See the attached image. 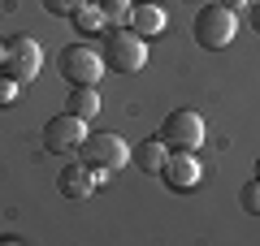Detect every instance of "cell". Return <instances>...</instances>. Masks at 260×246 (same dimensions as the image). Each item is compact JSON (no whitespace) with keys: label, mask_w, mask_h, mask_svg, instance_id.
Instances as JSON below:
<instances>
[{"label":"cell","mask_w":260,"mask_h":246,"mask_svg":"<svg viewBox=\"0 0 260 246\" xmlns=\"http://www.w3.org/2000/svg\"><path fill=\"white\" fill-rule=\"evenodd\" d=\"M165 138H143L139 147H130V160H135V169L139 173H148V177H160V169H165Z\"/></svg>","instance_id":"11"},{"label":"cell","mask_w":260,"mask_h":246,"mask_svg":"<svg viewBox=\"0 0 260 246\" xmlns=\"http://www.w3.org/2000/svg\"><path fill=\"white\" fill-rule=\"evenodd\" d=\"M18 91H22L18 82H13V78H9V73H0V108H9V104H13V100H18Z\"/></svg>","instance_id":"17"},{"label":"cell","mask_w":260,"mask_h":246,"mask_svg":"<svg viewBox=\"0 0 260 246\" xmlns=\"http://www.w3.org/2000/svg\"><path fill=\"white\" fill-rule=\"evenodd\" d=\"M100 9H104V18H109V26H130V0H100Z\"/></svg>","instance_id":"14"},{"label":"cell","mask_w":260,"mask_h":246,"mask_svg":"<svg viewBox=\"0 0 260 246\" xmlns=\"http://www.w3.org/2000/svg\"><path fill=\"white\" fill-rule=\"evenodd\" d=\"M256 182H260V155H256Z\"/></svg>","instance_id":"21"},{"label":"cell","mask_w":260,"mask_h":246,"mask_svg":"<svg viewBox=\"0 0 260 246\" xmlns=\"http://www.w3.org/2000/svg\"><path fill=\"white\" fill-rule=\"evenodd\" d=\"M130 26L139 30L143 39H148V35H160V30L169 26V13H165V5H160V0H139V5L130 9Z\"/></svg>","instance_id":"10"},{"label":"cell","mask_w":260,"mask_h":246,"mask_svg":"<svg viewBox=\"0 0 260 246\" xmlns=\"http://www.w3.org/2000/svg\"><path fill=\"white\" fill-rule=\"evenodd\" d=\"M234 35H239L234 9H225V5H204V9L195 13V39H200V48L221 52V48L234 44Z\"/></svg>","instance_id":"3"},{"label":"cell","mask_w":260,"mask_h":246,"mask_svg":"<svg viewBox=\"0 0 260 246\" xmlns=\"http://www.w3.org/2000/svg\"><path fill=\"white\" fill-rule=\"evenodd\" d=\"M160 177H165L169 190L191 194V190H200V177H204V169H200V160H195L191 151H169V155H165V169H160Z\"/></svg>","instance_id":"8"},{"label":"cell","mask_w":260,"mask_h":246,"mask_svg":"<svg viewBox=\"0 0 260 246\" xmlns=\"http://www.w3.org/2000/svg\"><path fill=\"white\" fill-rule=\"evenodd\" d=\"M160 138H165L169 151H200V143H204V117L195 108L169 112L165 126H160Z\"/></svg>","instance_id":"6"},{"label":"cell","mask_w":260,"mask_h":246,"mask_svg":"<svg viewBox=\"0 0 260 246\" xmlns=\"http://www.w3.org/2000/svg\"><path fill=\"white\" fill-rule=\"evenodd\" d=\"M56 69L70 87H95L104 78V56L91 44H65L61 56H56Z\"/></svg>","instance_id":"2"},{"label":"cell","mask_w":260,"mask_h":246,"mask_svg":"<svg viewBox=\"0 0 260 246\" xmlns=\"http://www.w3.org/2000/svg\"><path fill=\"white\" fill-rule=\"evenodd\" d=\"M39 69H44V48H39L30 35L5 39V65H0V73H9L18 87H26V82L39 78Z\"/></svg>","instance_id":"4"},{"label":"cell","mask_w":260,"mask_h":246,"mask_svg":"<svg viewBox=\"0 0 260 246\" xmlns=\"http://www.w3.org/2000/svg\"><path fill=\"white\" fill-rule=\"evenodd\" d=\"M70 22H74L83 35H100V30L109 26V18H104V9H100V0H83V5L70 13Z\"/></svg>","instance_id":"13"},{"label":"cell","mask_w":260,"mask_h":246,"mask_svg":"<svg viewBox=\"0 0 260 246\" xmlns=\"http://www.w3.org/2000/svg\"><path fill=\"white\" fill-rule=\"evenodd\" d=\"M0 65H5V39H0Z\"/></svg>","instance_id":"20"},{"label":"cell","mask_w":260,"mask_h":246,"mask_svg":"<svg viewBox=\"0 0 260 246\" xmlns=\"http://www.w3.org/2000/svg\"><path fill=\"white\" fill-rule=\"evenodd\" d=\"M83 138H87V121H78L74 112H56V117L44 126V151H52V155L78 151Z\"/></svg>","instance_id":"7"},{"label":"cell","mask_w":260,"mask_h":246,"mask_svg":"<svg viewBox=\"0 0 260 246\" xmlns=\"http://www.w3.org/2000/svg\"><path fill=\"white\" fill-rule=\"evenodd\" d=\"M83 164L87 169H109V173H117V169H126L130 164V147L121 134H113V130H95V134L83 138Z\"/></svg>","instance_id":"5"},{"label":"cell","mask_w":260,"mask_h":246,"mask_svg":"<svg viewBox=\"0 0 260 246\" xmlns=\"http://www.w3.org/2000/svg\"><path fill=\"white\" fill-rule=\"evenodd\" d=\"M39 5H44V13H52V18H70L83 0H39Z\"/></svg>","instance_id":"16"},{"label":"cell","mask_w":260,"mask_h":246,"mask_svg":"<svg viewBox=\"0 0 260 246\" xmlns=\"http://www.w3.org/2000/svg\"><path fill=\"white\" fill-rule=\"evenodd\" d=\"M239 208L247 212V216H260V182H256V177L239 190Z\"/></svg>","instance_id":"15"},{"label":"cell","mask_w":260,"mask_h":246,"mask_svg":"<svg viewBox=\"0 0 260 246\" xmlns=\"http://www.w3.org/2000/svg\"><path fill=\"white\" fill-rule=\"evenodd\" d=\"M65 112H74L78 121L100 117V91H95V87H74L70 100H65Z\"/></svg>","instance_id":"12"},{"label":"cell","mask_w":260,"mask_h":246,"mask_svg":"<svg viewBox=\"0 0 260 246\" xmlns=\"http://www.w3.org/2000/svg\"><path fill=\"white\" fill-rule=\"evenodd\" d=\"M56 190H61L65 199H87V194L95 190V173L87 169L83 160H78V164H65L61 177H56Z\"/></svg>","instance_id":"9"},{"label":"cell","mask_w":260,"mask_h":246,"mask_svg":"<svg viewBox=\"0 0 260 246\" xmlns=\"http://www.w3.org/2000/svg\"><path fill=\"white\" fill-rule=\"evenodd\" d=\"M221 5H225V9H234V13H243V9L251 5V0H221Z\"/></svg>","instance_id":"18"},{"label":"cell","mask_w":260,"mask_h":246,"mask_svg":"<svg viewBox=\"0 0 260 246\" xmlns=\"http://www.w3.org/2000/svg\"><path fill=\"white\" fill-rule=\"evenodd\" d=\"M251 26L260 30V5H256V9H251Z\"/></svg>","instance_id":"19"},{"label":"cell","mask_w":260,"mask_h":246,"mask_svg":"<svg viewBox=\"0 0 260 246\" xmlns=\"http://www.w3.org/2000/svg\"><path fill=\"white\" fill-rule=\"evenodd\" d=\"M104 65L117 73H139L143 65H148V44H143V35L135 26H113L109 35H104Z\"/></svg>","instance_id":"1"}]
</instances>
